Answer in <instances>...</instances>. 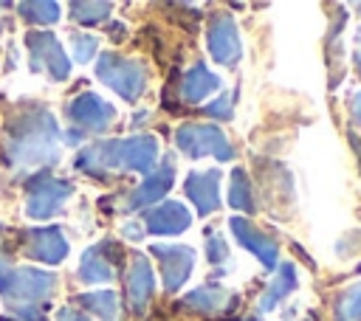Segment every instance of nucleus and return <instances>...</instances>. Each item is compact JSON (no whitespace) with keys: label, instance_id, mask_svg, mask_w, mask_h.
<instances>
[{"label":"nucleus","instance_id":"obj_10","mask_svg":"<svg viewBox=\"0 0 361 321\" xmlns=\"http://www.w3.org/2000/svg\"><path fill=\"white\" fill-rule=\"evenodd\" d=\"M68 118L82 127V130H90V132H102L113 124L116 118V107L107 104L102 96L96 93H82L76 96L71 104H68Z\"/></svg>","mask_w":361,"mask_h":321},{"label":"nucleus","instance_id":"obj_32","mask_svg":"<svg viewBox=\"0 0 361 321\" xmlns=\"http://www.w3.org/2000/svg\"><path fill=\"white\" fill-rule=\"evenodd\" d=\"M110 34H113V39H124V25L121 23H110Z\"/></svg>","mask_w":361,"mask_h":321},{"label":"nucleus","instance_id":"obj_20","mask_svg":"<svg viewBox=\"0 0 361 321\" xmlns=\"http://www.w3.org/2000/svg\"><path fill=\"white\" fill-rule=\"evenodd\" d=\"M228 301H237V298L231 293H226L223 287H217V284H203V287L183 296V304L192 307V310H200V313H217Z\"/></svg>","mask_w":361,"mask_h":321},{"label":"nucleus","instance_id":"obj_30","mask_svg":"<svg viewBox=\"0 0 361 321\" xmlns=\"http://www.w3.org/2000/svg\"><path fill=\"white\" fill-rule=\"evenodd\" d=\"M56 321H90V318L82 315L76 307H62V310L56 313Z\"/></svg>","mask_w":361,"mask_h":321},{"label":"nucleus","instance_id":"obj_11","mask_svg":"<svg viewBox=\"0 0 361 321\" xmlns=\"http://www.w3.org/2000/svg\"><path fill=\"white\" fill-rule=\"evenodd\" d=\"M172 183H175V160L166 155V158L161 160V166L152 169V172L144 177V183L130 191L124 208L133 211V208H144V206H149V203H158V200L172 189Z\"/></svg>","mask_w":361,"mask_h":321},{"label":"nucleus","instance_id":"obj_12","mask_svg":"<svg viewBox=\"0 0 361 321\" xmlns=\"http://www.w3.org/2000/svg\"><path fill=\"white\" fill-rule=\"evenodd\" d=\"M116 256H118V245L110 242V239L87 248L82 253V262H79V279L85 284L113 282V276H116Z\"/></svg>","mask_w":361,"mask_h":321},{"label":"nucleus","instance_id":"obj_4","mask_svg":"<svg viewBox=\"0 0 361 321\" xmlns=\"http://www.w3.org/2000/svg\"><path fill=\"white\" fill-rule=\"evenodd\" d=\"M175 144L189 158H203V155H212L217 160H231L234 158L231 141L214 124H183L175 132Z\"/></svg>","mask_w":361,"mask_h":321},{"label":"nucleus","instance_id":"obj_22","mask_svg":"<svg viewBox=\"0 0 361 321\" xmlns=\"http://www.w3.org/2000/svg\"><path fill=\"white\" fill-rule=\"evenodd\" d=\"M228 206L231 208H240V211H248V214L257 211V203H254V194H251V183H248L245 169H234L231 172V180H228Z\"/></svg>","mask_w":361,"mask_h":321},{"label":"nucleus","instance_id":"obj_29","mask_svg":"<svg viewBox=\"0 0 361 321\" xmlns=\"http://www.w3.org/2000/svg\"><path fill=\"white\" fill-rule=\"evenodd\" d=\"M14 313H17L23 321H45L42 310H39V307H31V304H17Z\"/></svg>","mask_w":361,"mask_h":321},{"label":"nucleus","instance_id":"obj_36","mask_svg":"<svg viewBox=\"0 0 361 321\" xmlns=\"http://www.w3.org/2000/svg\"><path fill=\"white\" fill-rule=\"evenodd\" d=\"M3 321H8V318H3Z\"/></svg>","mask_w":361,"mask_h":321},{"label":"nucleus","instance_id":"obj_16","mask_svg":"<svg viewBox=\"0 0 361 321\" xmlns=\"http://www.w3.org/2000/svg\"><path fill=\"white\" fill-rule=\"evenodd\" d=\"M25 253L37 262L56 265L68 256V239L59 228H37L25 234Z\"/></svg>","mask_w":361,"mask_h":321},{"label":"nucleus","instance_id":"obj_8","mask_svg":"<svg viewBox=\"0 0 361 321\" xmlns=\"http://www.w3.org/2000/svg\"><path fill=\"white\" fill-rule=\"evenodd\" d=\"M206 45L214 62L220 65H237L243 56V42L237 34V25L228 14H214L206 25Z\"/></svg>","mask_w":361,"mask_h":321},{"label":"nucleus","instance_id":"obj_33","mask_svg":"<svg viewBox=\"0 0 361 321\" xmlns=\"http://www.w3.org/2000/svg\"><path fill=\"white\" fill-rule=\"evenodd\" d=\"M124 237H130V239H141V228L138 225H124Z\"/></svg>","mask_w":361,"mask_h":321},{"label":"nucleus","instance_id":"obj_15","mask_svg":"<svg viewBox=\"0 0 361 321\" xmlns=\"http://www.w3.org/2000/svg\"><path fill=\"white\" fill-rule=\"evenodd\" d=\"M192 222V214L183 203H175V200H166L155 208H149L144 214V228L149 234H158V237H175L180 231H186Z\"/></svg>","mask_w":361,"mask_h":321},{"label":"nucleus","instance_id":"obj_19","mask_svg":"<svg viewBox=\"0 0 361 321\" xmlns=\"http://www.w3.org/2000/svg\"><path fill=\"white\" fill-rule=\"evenodd\" d=\"M220 87V76H214L203 62H197L195 68L186 70L183 82H180V93L186 101H203L212 90Z\"/></svg>","mask_w":361,"mask_h":321},{"label":"nucleus","instance_id":"obj_18","mask_svg":"<svg viewBox=\"0 0 361 321\" xmlns=\"http://www.w3.org/2000/svg\"><path fill=\"white\" fill-rule=\"evenodd\" d=\"M293 287H296V268L290 262H282L279 270H276V276L271 279V284L262 290V296L257 301V313H271Z\"/></svg>","mask_w":361,"mask_h":321},{"label":"nucleus","instance_id":"obj_2","mask_svg":"<svg viewBox=\"0 0 361 321\" xmlns=\"http://www.w3.org/2000/svg\"><path fill=\"white\" fill-rule=\"evenodd\" d=\"M158 160V138L155 135H130V138H110L93 144L76 155V169L87 175L102 172H141L149 175Z\"/></svg>","mask_w":361,"mask_h":321},{"label":"nucleus","instance_id":"obj_35","mask_svg":"<svg viewBox=\"0 0 361 321\" xmlns=\"http://www.w3.org/2000/svg\"><path fill=\"white\" fill-rule=\"evenodd\" d=\"M6 273H8V262L0 256V282H3V276H6Z\"/></svg>","mask_w":361,"mask_h":321},{"label":"nucleus","instance_id":"obj_7","mask_svg":"<svg viewBox=\"0 0 361 321\" xmlns=\"http://www.w3.org/2000/svg\"><path fill=\"white\" fill-rule=\"evenodd\" d=\"M25 45L31 51V68L37 73H48L51 82H62L71 76V62L51 31H31L25 37Z\"/></svg>","mask_w":361,"mask_h":321},{"label":"nucleus","instance_id":"obj_21","mask_svg":"<svg viewBox=\"0 0 361 321\" xmlns=\"http://www.w3.org/2000/svg\"><path fill=\"white\" fill-rule=\"evenodd\" d=\"M85 310H90L93 315H99L102 321H116L118 318V296L113 290H93V293H82L76 298Z\"/></svg>","mask_w":361,"mask_h":321},{"label":"nucleus","instance_id":"obj_31","mask_svg":"<svg viewBox=\"0 0 361 321\" xmlns=\"http://www.w3.org/2000/svg\"><path fill=\"white\" fill-rule=\"evenodd\" d=\"M350 115H353L355 124H361V90L350 96Z\"/></svg>","mask_w":361,"mask_h":321},{"label":"nucleus","instance_id":"obj_1","mask_svg":"<svg viewBox=\"0 0 361 321\" xmlns=\"http://www.w3.org/2000/svg\"><path fill=\"white\" fill-rule=\"evenodd\" d=\"M56 121L39 104L17 107L6 124V152L8 163L14 166H34V163H54L59 160L56 149Z\"/></svg>","mask_w":361,"mask_h":321},{"label":"nucleus","instance_id":"obj_27","mask_svg":"<svg viewBox=\"0 0 361 321\" xmlns=\"http://www.w3.org/2000/svg\"><path fill=\"white\" fill-rule=\"evenodd\" d=\"M203 113H206L209 118H217V121L231 118V115H234V93H223V96H217L212 104L203 107Z\"/></svg>","mask_w":361,"mask_h":321},{"label":"nucleus","instance_id":"obj_17","mask_svg":"<svg viewBox=\"0 0 361 321\" xmlns=\"http://www.w3.org/2000/svg\"><path fill=\"white\" fill-rule=\"evenodd\" d=\"M152 293H155V276H152V268H149L147 256H133V265H130V273H127V296H130L133 310L144 313Z\"/></svg>","mask_w":361,"mask_h":321},{"label":"nucleus","instance_id":"obj_23","mask_svg":"<svg viewBox=\"0 0 361 321\" xmlns=\"http://www.w3.org/2000/svg\"><path fill=\"white\" fill-rule=\"evenodd\" d=\"M336 321H361V282L336 301Z\"/></svg>","mask_w":361,"mask_h":321},{"label":"nucleus","instance_id":"obj_3","mask_svg":"<svg viewBox=\"0 0 361 321\" xmlns=\"http://www.w3.org/2000/svg\"><path fill=\"white\" fill-rule=\"evenodd\" d=\"M96 76L113 87L124 101H138L147 87V68L138 59H124L116 54H102L96 62Z\"/></svg>","mask_w":361,"mask_h":321},{"label":"nucleus","instance_id":"obj_5","mask_svg":"<svg viewBox=\"0 0 361 321\" xmlns=\"http://www.w3.org/2000/svg\"><path fill=\"white\" fill-rule=\"evenodd\" d=\"M54 287H56V276L37 268H8V273L0 282V293L6 298H14L17 304L42 301L54 293Z\"/></svg>","mask_w":361,"mask_h":321},{"label":"nucleus","instance_id":"obj_34","mask_svg":"<svg viewBox=\"0 0 361 321\" xmlns=\"http://www.w3.org/2000/svg\"><path fill=\"white\" fill-rule=\"evenodd\" d=\"M355 68L361 73V37H358V48H355Z\"/></svg>","mask_w":361,"mask_h":321},{"label":"nucleus","instance_id":"obj_14","mask_svg":"<svg viewBox=\"0 0 361 321\" xmlns=\"http://www.w3.org/2000/svg\"><path fill=\"white\" fill-rule=\"evenodd\" d=\"M186 197L195 203L197 214H212L220 208V169H206V172H189L183 183Z\"/></svg>","mask_w":361,"mask_h":321},{"label":"nucleus","instance_id":"obj_28","mask_svg":"<svg viewBox=\"0 0 361 321\" xmlns=\"http://www.w3.org/2000/svg\"><path fill=\"white\" fill-rule=\"evenodd\" d=\"M206 259L212 265H220V262L228 259V248H226V239L220 234H209V239H206Z\"/></svg>","mask_w":361,"mask_h":321},{"label":"nucleus","instance_id":"obj_6","mask_svg":"<svg viewBox=\"0 0 361 321\" xmlns=\"http://www.w3.org/2000/svg\"><path fill=\"white\" fill-rule=\"evenodd\" d=\"M71 194H73V186L68 180H59V177H51L48 172H39V175H34L31 186H28L25 214L31 220H48L65 206V200Z\"/></svg>","mask_w":361,"mask_h":321},{"label":"nucleus","instance_id":"obj_9","mask_svg":"<svg viewBox=\"0 0 361 321\" xmlns=\"http://www.w3.org/2000/svg\"><path fill=\"white\" fill-rule=\"evenodd\" d=\"M152 256L158 259L161 265V279H164V287L172 293L178 290L189 273H192V265H195V251L189 245H152L149 248Z\"/></svg>","mask_w":361,"mask_h":321},{"label":"nucleus","instance_id":"obj_26","mask_svg":"<svg viewBox=\"0 0 361 321\" xmlns=\"http://www.w3.org/2000/svg\"><path fill=\"white\" fill-rule=\"evenodd\" d=\"M71 45H73V59L76 62H90L96 48H99V37H93V34H73Z\"/></svg>","mask_w":361,"mask_h":321},{"label":"nucleus","instance_id":"obj_13","mask_svg":"<svg viewBox=\"0 0 361 321\" xmlns=\"http://www.w3.org/2000/svg\"><path fill=\"white\" fill-rule=\"evenodd\" d=\"M228 225H231L237 242H240L243 248H248L265 268H276V265H279V245H276L268 234H262L251 220H245V217H231Z\"/></svg>","mask_w":361,"mask_h":321},{"label":"nucleus","instance_id":"obj_25","mask_svg":"<svg viewBox=\"0 0 361 321\" xmlns=\"http://www.w3.org/2000/svg\"><path fill=\"white\" fill-rule=\"evenodd\" d=\"M17 11L31 20V23H56L59 20V6L56 3H20Z\"/></svg>","mask_w":361,"mask_h":321},{"label":"nucleus","instance_id":"obj_24","mask_svg":"<svg viewBox=\"0 0 361 321\" xmlns=\"http://www.w3.org/2000/svg\"><path fill=\"white\" fill-rule=\"evenodd\" d=\"M110 11H113L110 3H71V14H73V20H76V23H85V25L102 23Z\"/></svg>","mask_w":361,"mask_h":321}]
</instances>
